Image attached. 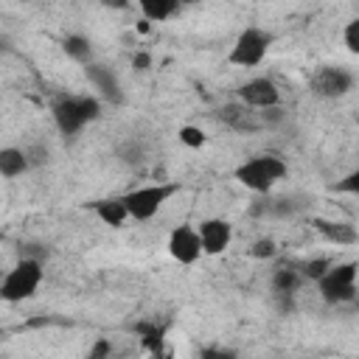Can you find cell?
I'll list each match as a JSON object with an SVG mask.
<instances>
[{
	"label": "cell",
	"instance_id": "52a82bcc",
	"mask_svg": "<svg viewBox=\"0 0 359 359\" xmlns=\"http://www.w3.org/2000/svg\"><path fill=\"white\" fill-rule=\"evenodd\" d=\"M353 90V73L337 65H325L311 76V93L320 98H342Z\"/></svg>",
	"mask_w": 359,
	"mask_h": 359
},
{
	"label": "cell",
	"instance_id": "4fadbf2b",
	"mask_svg": "<svg viewBox=\"0 0 359 359\" xmlns=\"http://www.w3.org/2000/svg\"><path fill=\"white\" fill-rule=\"evenodd\" d=\"M84 70H87L90 84L101 93V98H107V101H112V104H121V101H123L121 81H118V76H115L109 67H104V65H93V62H90Z\"/></svg>",
	"mask_w": 359,
	"mask_h": 359
},
{
	"label": "cell",
	"instance_id": "f546056e",
	"mask_svg": "<svg viewBox=\"0 0 359 359\" xmlns=\"http://www.w3.org/2000/svg\"><path fill=\"white\" fill-rule=\"evenodd\" d=\"M104 8H112V11H123V8H129L132 6V0H98Z\"/></svg>",
	"mask_w": 359,
	"mask_h": 359
},
{
	"label": "cell",
	"instance_id": "ffe728a7",
	"mask_svg": "<svg viewBox=\"0 0 359 359\" xmlns=\"http://www.w3.org/2000/svg\"><path fill=\"white\" fill-rule=\"evenodd\" d=\"M331 266H334V261H331V258H309V261L297 264V269L303 272V278H306V280H320Z\"/></svg>",
	"mask_w": 359,
	"mask_h": 359
},
{
	"label": "cell",
	"instance_id": "f1b7e54d",
	"mask_svg": "<svg viewBox=\"0 0 359 359\" xmlns=\"http://www.w3.org/2000/svg\"><path fill=\"white\" fill-rule=\"evenodd\" d=\"M109 353H112V345H109V339H104V337H98L95 345L90 348V359H104V356H109Z\"/></svg>",
	"mask_w": 359,
	"mask_h": 359
},
{
	"label": "cell",
	"instance_id": "9a60e30c",
	"mask_svg": "<svg viewBox=\"0 0 359 359\" xmlns=\"http://www.w3.org/2000/svg\"><path fill=\"white\" fill-rule=\"evenodd\" d=\"M28 168H31V163H28L25 149H17V146H3L0 149V174L6 180H14V177L25 174Z\"/></svg>",
	"mask_w": 359,
	"mask_h": 359
},
{
	"label": "cell",
	"instance_id": "7c38bea8",
	"mask_svg": "<svg viewBox=\"0 0 359 359\" xmlns=\"http://www.w3.org/2000/svg\"><path fill=\"white\" fill-rule=\"evenodd\" d=\"M311 227H314L328 244H337V247H348V244H356V241H359V230H356L351 222H342V219L314 216V219H311Z\"/></svg>",
	"mask_w": 359,
	"mask_h": 359
},
{
	"label": "cell",
	"instance_id": "44dd1931",
	"mask_svg": "<svg viewBox=\"0 0 359 359\" xmlns=\"http://www.w3.org/2000/svg\"><path fill=\"white\" fill-rule=\"evenodd\" d=\"M180 143L182 146H188V149H202L205 143H208V135L199 129V126H191V123H185V126H180Z\"/></svg>",
	"mask_w": 359,
	"mask_h": 359
},
{
	"label": "cell",
	"instance_id": "5bb4252c",
	"mask_svg": "<svg viewBox=\"0 0 359 359\" xmlns=\"http://www.w3.org/2000/svg\"><path fill=\"white\" fill-rule=\"evenodd\" d=\"M87 208H90V210L98 216V222L107 224V227H123V222L132 219V216H129V208H126V202H123V196H115V199H95V202H90Z\"/></svg>",
	"mask_w": 359,
	"mask_h": 359
},
{
	"label": "cell",
	"instance_id": "6da1fadb",
	"mask_svg": "<svg viewBox=\"0 0 359 359\" xmlns=\"http://www.w3.org/2000/svg\"><path fill=\"white\" fill-rule=\"evenodd\" d=\"M50 115L56 129L65 137H73L101 115V101L95 95H59L50 104Z\"/></svg>",
	"mask_w": 359,
	"mask_h": 359
},
{
	"label": "cell",
	"instance_id": "5b68a950",
	"mask_svg": "<svg viewBox=\"0 0 359 359\" xmlns=\"http://www.w3.org/2000/svg\"><path fill=\"white\" fill-rule=\"evenodd\" d=\"M177 191H180V182H151V185H140V188L123 194V202H126L129 216H132L135 222H146V219H151Z\"/></svg>",
	"mask_w": 359,
	"mask_h": 359
},
{
	"label": "cell",
	"instance_id": "e575fe53",
	"mask_svg": "<svg viewBox=\"0 0 359 359\" xmlns=\"http://www.w3.org/2000/svg\"><path fill=\"white\" fill-rule=\"evenodd\" d=\"M356 118H359V115H356Z\"/></svg>",
	"mask_w": 359,
	"mask_h": 359
},
{
	"label": "cell",
	"instance_id": "d4e9b609",
	"mask_svg": "<svg viewBox=\"0 0 359 359\" xmlns=\"http://www.w3.org/2000/svg\"><path fill=\"white\" fill-rule=\"evenodd\" d=\"M258 115H261V123H264V129H275L280 121H286V109H283L280 104H275V107H266V109H258Z\"/></svg>",
	"mask_w": 359,
	"mask_h": 359
},
{
	"label": "cell",
	"instance_id": "d6986e66",
	"mask_svg": "<svg viewBox=\"0 0 359 359\" xmlns=\"http://www.w3.org/2000/svg\"><path fill=\"white\" fill-rule=\"evenodd\" d=\"M303 283H306V278L297 266H280L272 272V289L275 292H300Z\"/></svg>",
	"mask_w": 359,
	"mask_h": 359
},
{
	"label": "cell",
	"instance_id": "4316f807",
	"mask_svg": "<svg viewBox=\"0 0 359 359\" xmlns=\"http://www.w3.org/2000/svg\"><path fill=\"white\" fill-rule=\"evenodd\" d=\"M25 154H28V163H31V168H34V165H42V163H48V149H45V146H39V143H34V146H25Z\"/></svg>",
	"mask_w": 359,
	"mask_h": 359
},
{
	"label": "cell",
	"instance_id": "1f68e13d",
	"mask_svg": "<svg viewBox=\"0 0 359 359\" xmlns=\"http://www.w3.org/2000/svg\"><path fill=\"white\" fill-rule=\"evenodd\" d=\"M135 28H137V34H149V31H151V20H146V17H143V20H137V25H135Z\"/></svg>",
	"mask_w": 359,
	"mask_h": 359
},
{
	"label": "cell",
	"instance_id": "ac0fdd59",
	"mask_svg": "<svg viewBox=\"0 0 359 359\" xmlns=\"http://www.w3.org/2000/svg\"><path fill=\"white\" fill-rule=\"evenodd\" d=\"M62 50H65L73 62H79V65H90V59H93V45H90V39L81 36V34H67V36L62 39Z\"/></svg>",
	"mask_w": 359,
	"mask_h": 359
},
{
	"label": "cell",
	"instance_id": "3957f363",
	"mask_svg": "<svg viewBox=\"0 0 359 359\" xmlns=\"http://www.w3.org/2000/svg\"><path fill=\"white\" fill-rule=\"evenodd\" d=\"M42 275H45V269H42L39 258L20 255V261L6 272V278L0 283V297L6 303H22V300L34 297L42 283Z\"/></svg>",
	"mask_w": 359,
	"mask_h": 359
},
{
	"label": "cell",
	"instance_id": "2e32d148",
	"mask_svg": "<svg viewBox=\"0 0 359 359\" xmlns=\"http://www.w3.org/2000/svg\"><path fill=\"white\" fill-rule=\"evenodd\" d=\"M132 331L140 337V342H143V348L149 351V353H163V337H165V325L163 323H157V320H140V323H135L132 325Z\"/></svg>",
	"mask_w": 359,
	"mask_h": 359
},
{
	"label": "cell",
	"instance_id": "9c48e42d",
	"mask_svg": "<svg viewBox=\"0 0 359 359\" xmlns=\"http://www.w3.org/2000/svg\"><path fill=\"white\" fill-rule=\"evenodd\" d=\"M236 95H238L241 104H247L252 109H266V107L280 104V90L275 87L272 79H264V76H255V79L238 84Z\"/></svg>",
	"mask_w": 359,
	"mask_h": 359
},
{
	"label": "cell",
	"instance_id": "4dcf8cb0",
	"mask_svg": "<svg viewBox=\"0 0 359 359\" xmlns=\"http://www.w3.org/2000/svg\"><path fill=\"white\" fill-rule=\"evenodd\" d=\"M199 353H202L205 359H208V356H233V351H224V348H202Z\"/></svg>",
	"mask_w": 359,
	"mask_h": 359
},
{
	"label": "cell",
	"instance_id": "8992f818",
	"mask_svg": "<svg viewBox=\"0 0 359 359\" xmlns=\"http://www.w3.org/2000/svg\"><path fill=\"white\" fill-rule=\"evenodd\" d=\"M269 42H272V36L266 31L250 25L236 36V42L227 53V62L236 65V67H255V65L264 62V56L269 50Z\"/></svg>",
	"mask_w": 359,
	"mask_h": 359
},
{
	"label": "cell",
	"instance_id": "cb8c5ba5",
	"mask_svg": "<svg viewBox=\"0 0 359 359\" xmlns=\"http://www.w3.org/2000/svg\"><path fill=\"white\" fill-rule=\"evenodd\" d=\"M342 42H345V48H348L353 56H359V17L348 20V25H345V31H342Z\"/></svg>",
	"mask_w": 359,
	"mask_h": 359
},
{
	"label": "cell",
	"instance_id": "e0dca14e",
	"mask_svg": "<svg viewBox=\"0 0 359 359\" xmlns=\"http://www.w3.org/2000/svg\"><path fill=\"white\" fill-rule=\"evenodd\" d=\"M180 3L182 0H137L143 17L151 20V22H165L168 17H174V11L180 8Z\"/></svg>",
	"mask_w": 359,
	"mask_h": 359
},
{
	"label": "cell",
	"instance_id": "836d02e7",
	"mask_svg": "<svg viewBox=\"0 0 359 359\" xmlns=\"http://www.w3.org/2000/svg\"><path fill=\"white\" fill-rule=\"evenodd\" d=\"M188 3H202V0H188Z\"/></svg>",
	"mask_w": 359,
	"mask_h": 359
},
{
	"label": "cell",
	"instance_id": "277c9868",
	"mask_svg": "<svg viewBox=\"0 0 359 359\" xmlns=\"http://www.w3.org/2000/svg\"><path fill=\"white\" fill-rule=\"evenodd\" d=\"M356 275H359V264H356V261L334 264V266L317 280L320 297H323L325 303H331V306L353 303V297L359 294V289H356Z\"/></svg>",
	"mask_w": 359,
	"mask_h": 359
},
{
	"label": "cell",
	"instance_id": "603a6c76",
	"mask_svg": "<svg viewBox=\"0 0 359 359\" xmlns=\"http://www.w3.org/2000/svg\"><path fill=\"white\" fill-rule=\"evenodd\" d=\"M272 306L278 314H294L297 311V303H294V292H275L272 294Z\"/></svg>",
	"mask_w": 359,
	"mask_h": 359
},
{
	"label": "cell",
	"instance_id": "30bf717a",
	"mask_svg": "<svg viewBox=\"0 0 359 359\" xmlns=\"http://www.w3.org/2000/svg\"><path fill=\"white\" fill-rule=\"evenodd\" d=\"M199 236H202L205 255H222L233 241V224L227 219L213 216V219L199 222Z\"/></svg>",
	"mask_w": 359,
	"mask_h": 359
},
{
	"label": "cell",
	"instance_id": "484cf974",
	"mask_svg": "<svg viewBox=\"0 0 359 359\" xmlns=\"http://www.w3.org/2000/svg\"><path fill=\"white\" fill-rule=\"evenodd\" d=\"M334 191H337V194H351V196H359V168H353L351 174H345L339 182H334Z\"/></svg>",
	"mask_w": 359,
	"mask_h": 359
},
{
	"label": "cell",
	"instance_id": "8fae6325",
	"mask_svg": "<svg viewBox=\"0 0 359 359\" xmlns=\"http://www.w3.org/2000/svg\"><path fill=\"white\" fill-rule=\"evenodd\" d=\"M216 118L230 126L233 132H261L264 123H261V115L252 112V107L241 104V101H233V104H224L216 109Z\"/></svg>",
	"mask_w": 359,
	"mask_h": 359
},
{
	"label": "cell",
	"instance_id": "7402d4cb",
	"mask_svg": "<svg viewBox=\"0 0 359 359\" xmlns=\"http://www.w3.org/2000/svg\"><path fill=\"white\" fill-rule=\"evenodd\" d=\"M275 252H278V244H275V238H269V236L255 238V241H252V247H250V255H252V258H258V261L275 258Z\"/></svg>",
	"mask_w": 359,
	"mask_h": 359
},
{
	"label": "cell",
	"instance_id": "83f0119b",
	"mask_svg": "<svg viewBox=\"0 0 359 359\" xmlns=\"http://www.w3.org/2000/svg\"><path fill=\"white\" fill-rule=\"evenodd\" d=\"M132 67L140 70V73H146V70L151 67V53H149V50H135V53H132Z\"/></svg>",
	"mask_w": 359,
	"mask_h": 359
},
{
	"label": "cell",
	"instance_id": "7a4b0ae2",
	"mask_svg": "<svg viewBox=\"0 0 359 359\" xmlns=\"http://www.w3.org/2000/svg\"><path fill=\"white\" fill-rule=\"evenodd\" d=\"M233 177L252 194H269V188L286 177V163L278 154H255L236 165Z\"/></svg>",
	"mask_w": 359,
	"mask_h": 359
},
{
	"label": "cell",
	"instance_id": "d6a6232c",
	"mask_svg": "<svg viewBox=\"0 0 359 359\" xmlns=\"http://www.w3.org/2000/svg\"><path fill=\"white\" fill-rule=\"evenodd\" d=\"M353 306H356V309H359V294H356V297H353Z\"/></svg>",
	"mask_w": 359,
	"mask_h": 359
},
{
	"label": "cell",
	"instance_id": "ba28073f",
	"mask_svg": "<svg viewBox=\"0 0 359 359\" xmlns=\"http://www.w3.org/2000/svg\"><path fill=\"white\" fill-rule=\"evenodd\" d=\"M168 255L174 261H180V264H196L199 255H205L199 227H194V224H177L168 233Z\"/></svg>",
	"mask_w": 359,
	"mask_h": 359
}]
</instances>
